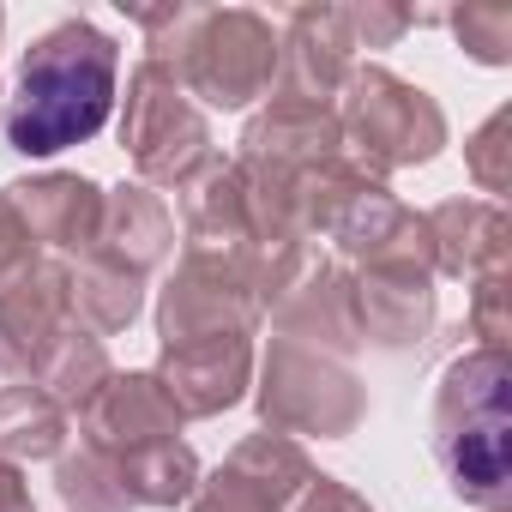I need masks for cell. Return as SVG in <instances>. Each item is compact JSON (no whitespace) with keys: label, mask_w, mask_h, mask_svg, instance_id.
<instances>
[{"label":"cell","mask_w":512,"mask_h":512,"mask_svg":"<svg viewBox=\"0 0 512 512\" xmlns=\"http://www.w3.org/2000/svg\"><path fill=\"white\" fill-rule=\"evenodd\" d=\"M67 440V410L43 386H7L0 392V458H55Z\"/></svg>","instance_id":"cell-17"},{"label":"cell","mask_w":512,"mask_h":512,"mask_svg":"<svg viewBox=\"0 0 512 512\" xmlns=\"http://www.w3.org/2000/svg\"><path fill=\"white\" fill-rule=\"evenodd\" d=\"M31 260H37V241L25 235V223L13 217V205L0 199V284H13Z\"/></svg>","instance_id":"cell-24"},{"label":"cell","mask_w":512,"mask_h":512,"mask_svg":"<svg viewBox=\"0 0 512 512\" xmlns=\"http://www.w3.org/2000/svg\"><path fill=\"white\" fill-rule=\"evenodd\" d=\"M350 73H356V37L344 25V7H296L278 37V97L338 109Z\"/></svg>","instance_id":"cell-10"},{"label":"cell","mask_w":512,"mask_h":512,"mask_svg":"<svg viewBox=\"0 0 512 512\" xmlns=\"http://www.w3.org/2000/svg\"><path fill=\"white\" fill-rule=\"evenodd\" d=\"M470 326H476L482 350H500V338H506V278H500V272L476 278V308H470Z\"/></svg>","instance_id":"cell-22"},{"label":"cell","mask_w":512,"mask_h":512,"mask_svg":"<svg viewBox=\"0 0 512 512\" xmlns=\"http://www.w3.org/2000/svg\"><path fill=\"white\" fill-rule=\"evenodd\" d=\"M338 133H344V151L380 181L392 169L428 163L446 145V115L422 85L368 61L338 91Z\"/></svg>","instance_id":"cell-4"},{"label":"cell","mask_w":512,"mask_h":512,"mask_svg":"<svg viewBox=\"0 0 512 512\" xmlns=\"http://www.w3.org/2000/svg\"><path fill=\"white\" fill-rule=\"evenodd\" d=\"M133 19L151 31V61L205 109H247L278 79V31L247 7H151Z\"/></svg>","instance_id":"cell-2"},{"label":"cell","mask_w":512,"mask_h":512,"mask_svg":"<svg viewBox=\"0 0 512 512\" xmlns=\"http://www.w3.org/2000/svg\"><path fill=\"white\" fill-rule=\"evenodd\" d=\"M452 31H458V43L482 67H500L506 49H512V7H500V0H488V7H464V13H452Z\"/></svg>","instance_id":"cell-19"},{"label":"cell","mask_w":512,"mask_h":512,"mask_svg":"<svg viewBox=\"0 0 512 512\" xmlns=\"http://www.w3.org/2000/svg\"><path fill=\"white\" fill-rule=\"evenodd\" d=\"M434 452L464 500L506 488V350H470L446 368L434 398Z\"/></svg>","instance_id":"cell-3"},{"label":"cell","mask_w":512,"mask_h":512,"mask_svg":"<svg viewBox=\"0 0 512 512\" xmlns=\"http://www.w3.org/2000/svg\"><path fill=\"white\" fill-rule=\"evenodd\" d=\"M55 488H61V500L73 512H133L127 494H121V482H115V464L97 458L91 446H79L73 458L55 464Z\"/></svg>","instance_id":"cell-18"},{"label":"cell","mask_w":512,"mask_h":512,"mask_svg":"<svg viewBox=\"0 0 512 512\" xmlns=\"http://www.w3.org/2000/svg\"><path fill=\"white\" fill-rule=\"evenodd\" d=\"M0 512H37L25 476H19V464H7V458H0Z\"/></svg>","instance_id":"cell-25"},{"label":"cell","mask_w":512,"mask_h":512,"mask_svg":"<svg viewBox=\"0 0 512 512\" xmlns=\"http://www.w3.org/2000/svg\"><path fill=\"white\" fill-rule=\"evenodd\" d=\"M121 145L133 157V169L157 187H187L205 163H211V127L199 115V103L175 85V73L163 61H139L127 79V115H121Z\"/></svg>","instance_id":"cell-5"},{"label":"cell","mask_w":512,"mask_h":512,"mask_svg":"<svg viewBox=\"0 0 512 512\" xmlns=\"http://www.w3.org/2000/svg\"><path fill=\"white\" fill-rule=\"evenodd\" d=\"M91 326L73 308V266L67 260H31L13 284H0V368L43 386L55 362L85 338Z\"/></svg>","instance_id":"cell-7"},{"label":"cell","mask_w":512,"mask_h":512,"mask_svg":"<svg viewBox=\"0 0 512 512\" xmlns=\"http://www.w3.org/2000/svg\"><path fill=\"white\" fill-rule=\"evenodd\" d=\"M422 13H410V7H344V25H350V37H356V49H386V43H398L410 25H416Z\"/></svg>","instance_id":"cell-20"},{"label":"cell","mask_w":512,"mask_h":512,"mask_svg":"<svg viewBox=\"0 0 512 512\" xmlns=\"http://www.w3.org/2000/svg\"><path fill=\"white\" fill-rule=\"evenodd\" d=\"M260 416L272 434H320V440H344L362 416H368V386L338 368L332 356L272 338L266 368H260Z\"/></svg>","instance_id":"cell-6"},{"label":"cell","mask_w":512,"mask_h":512,"mask_svg":"<svg viewBox=\"0 0 512 512\" xmlns=\"http://www.w3.org/2000/svg\"><path fill=\"white\" fill-rule=\"evenodd\" d=\"M272 326L290 338V344H308V350H356L362 344V314H356V284L320 260L314 247L296 253V266L284 272V284L272 290L266 302Z\"/></svg>","instance_id":"cell-9"},{"label":"cell","mask_w":512,"mask_h":512,"mask_svg":"<svg viewBox=\"0 0 512 512\" xmlns=\"http://www.w3.org/2000/svg\"><path fill=\"white\" fill-rule=\"evenodd\" d=\"M290 512H368V500L356 494V488H344L338 476H308V488L290 500Z\"/></svg>","instance_id":"cell-23"},{"label":"cell","mask_w":512,"mask_h":512,"mask_svg":"<svg viewBox=\"0 0 512 512\" xmlns=\"http://www.w3.org/2000/svg\"><path fill=\"white\" fill-rule=\"evenodd\" d=\"M500 139H506V115H488L482 133L470 139V175H476L482 193H500V187H506V163H500L506 145H500Z\"/></svg>","instance_id":"cell-21"},{"label":"cell","mask_w":512,"mask_h":512,"mask_svg":"<svg viewBox=\"0 0 512 512\" xmlns=\"http://www.w3.org/2000/svg\"><path fill=\"white\" fill-rule=\"evenodd\" d=\"M109 464H115V482H121L127 506H181L199 488V458H193L187 440H163V446H145V452H127V458H109Z\"/></svg>","instance_id":"cell-16"},{"label":"cell","mask_w":512,"mask_h":512,"mask_svg":"<svg viewBox=\"0 0 512 512\" xmlns=\"http://www.w3.org/2000/svg\"><path fill=\"white\" fill-rule=\"evenodd\" d=\"M79 422H85V446L103 458H127V452L181 440V410L169 404L157 374H109L97 398L79 410Z\"/></svg>","instance_id":"cell-11"},{"label":"cell","mask_w":512,"mask_h":512,"mask_svg":"<svg viewBox=\"0 0 512 512\" xmlns=\"http://www.w3.org/2000/svg\"><path fill=\"white\" fill-rule=\"evenodd\" d=\"M428 241H434V272L452 278H488L506 260V217L494 199H446L428 217Z\"/></svg>","instance_id":"cell-15"},{"label":"cell","mask_w":512,"mask_h":512,"mask_svg":"<svg viewBox=\"0 0 512 512\" xmlns=\"http://www.w3.org/2000/svg\"><path fill=\"white\" fill-rule=\"evenodd\" d=\"M0 199L13 205V217L25 223L31 241H49L55 253H91L97 223H103V187L85 175H31L0 187Z\"/></svg>","instance_id":"cell-13"},{"label":"cell","mask_w":512,"mask_h":512,"mask_svg":"<svg viewBox=\"0 0 512 512\" xmlns=\"http://www.w3.org/2000/svg\"><path fill=\"white\" fill-rule=\"evenodd\" d=\"M314 464L290 434H247L199 488L193 512H290V500L308 488Z\"/></svg>","instance_id":"cell-8"},{"label":"cell","mask_w":512,"mask_h":512,"mask_svg":"<svg viewBox=\"0 0 512 512\" xmlns=\"http://www.w3.org/2000/svg\"><path fill=\"white\" fill-rule=\"evenodd\" d=\"M157 386L169 392V404L187 416H217L229 404H241L247 380H253V344L247 338H199V344H175L163 350V362L151 368Z\"/></svg>","instance_id":"cell-12"},{"label":"cell","mask_w":512,"mask_h":512,"mask_svg":"<svg viewBox=\"0 0 512 512\" xmlns=\"http://www.w3.org/2000/svg\"><path fill=\"white\" fill-rule=\"evenodd\" d=\"M175 247V217L169 205L151 193V187H115L103 193V223H97V241L85 260L109 266V272H127V278H151L163 266V253Z\"/></svg>","instance_id":"cell-14"},{"label":"cell","mask_w":512,"mask_h":512,"mask_svg":"<svg viewBox=\"0 0 512 512\" xmlns=\"http://www.w3.org/2000/svg\"><path fill=\"white\" fill-rule=\"evenodd\" d=\"M115 67L121 49L91 19L49 25L19 61V91L7 103V145L19 157H55L67 145H85L115 109Z\"/></svg>","instance_id":"cell-1"}]
</instances>
